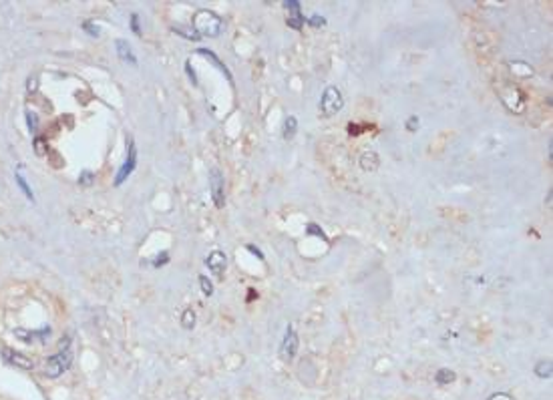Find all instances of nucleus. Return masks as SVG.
<instances>
[{"instance_id": "nucleus-1", "label": "nucleus", "mask_w": 553, "mask_h": 400, "mask_svg": "<svg viewBox=\"0 0 553 400\" xmlns=\"http://www.w3.org/2000/svg\"><path fill=\"white\" fill-rule=\"evenodd\" d=\"M193 28L201 38H215L223 32L225 22L211 10H197L193 16Z\"/></svg>"}, {"instance_id": "nucleus-2", "label": "nucleus", "mask_w": 553, "mask_h": 400, "mask_svg": "<svg viewBox=\"0 0 553 400\" xmlns=\"http://www.w3.org/2000/svg\"><path fill=\"white\" fill-rule=\"evenodd\" d=\"M73 364V352L71 348H60V352H56L54 356H50L46 360V376L48 378H58L65 370H69Z\"/></svg>"}, {"instance_id": "nucleus-3", "label": "nucleus", "mask_w": 553, "mask_h": 400, "mask_svg": "<svg viewBox=\"0 0 553 400\" xmlns=\"http://www.w3.org/2000/svg\"><path fill=\"white\" fill-rule=\"evenodd\" d=\"M342 105H344L342 93L336 87H326L322 93V99H320V113L324 117H334L342 109Z\"/></svg>"}, {"instance_id": "nucleus-4", "label": "nucleus", "mask_w": 553, "mask_h": 400, "mask_svg": "<svg viewBox=\"0 0 553 400\" xmlns=\"http://www.w3.org/2000/svg\"><path fill=\"white\" fill-rule=\"evenodd\" d=\"M209 191H211V197L217 209H221L225 205V179H223V173L213 167L209 171Z\"/></svg>"}, {"instance_id": "nucleus-5", "label": "nucleus", "mask_w": 553, "mask_h": 400, "mask_svg": "<svg viewBox=\"0 0 553 400\" xmlns=\"http://www.w3.org/2000/svg\"><path fill=\"white\" fill-rule=\"evenodd\" d=\"M135 165H137V149H135V141L131 137H127V157L121 165V169L117 171L115 175V185H121L133 171H135Z\"/></svg>"}, {"instance_id": "nucleus-6", "label": "nucleus", "mask_w": 553, "mask_h": 400, "mask_svg": "<svg viewBox=\"0 0 553 400\" xmlns=\"http://www.w3.org/2000/svg\"><path fill=\"white\" fill-rule=\"evenodd\" d=\"M298 346H300V340H298V334L292 326L286 328V334H284V340H282V346H280V358L284 362L292 360L298 352Z\"/></svg>"}, {"instance_id": "nucleus-7", "label": "nucleus", "mask_w": 553, "mask_h": 400, "mask_svg": "<svg viewBox=\"0 0 553 400\" xmlns=\"http://www.w3.org/2000/svg\"><path fill=\"white\" fill-rule=\"evenodd\" d=\"M284 10L288 14V26L294 30H302V26L306 24V16L302 14V6L298 0H286L284 2Z\"/></svg>"}, {"instance_id": "nucleus-8", "label": "nucleus", "mask_w": 553, "mask_h": 400, "mask_svg": "<svg viewBox=\"0 0 553 400\" xmlns=\"http://www.w3.org/2000/svg\"><path fill=\"white\" fill-rule=\"evenodd\" d=\"M205 265L209 268V272H211L217 280H221V278H223V274H225V268H227V257H225V253H223V251L215 249V251H211V253L207 255Z\"/></svg>"}, {"instance_id": "nucleus-9", "label": "nucleus", "mask_w": 553, "mask_h": 400, "mask_svg": "<svg viewBox=\"0 0 553 400\" xmlns=\"http://www.w3.org/2000/svg\"><path fill=\"white\" fill-rule=\"evenodd\" d=\"M14 336L16 338H20L22 342H26V344H32V342H44L48 336H50V328L48 326H44V328H40V330H24V328H16L14 330Z\"/></svg>"}, {"instance_id": "nucleus-10", "label": "nucleus", "mask_w": 553, "mask_h": 400, "mask_svg": "<svg viewBox=\"0 0 553 400\" xmlns=\"http://www.w3.org/2000/svg\"><path fill=\"white\" fill-rule=\"evenodd\" d=\"M2 356L6 358L8 364L18 366V368H22V370H32V368H34L32 358H28V356H24V354L12 350V348H4V350H2Z\"/></svg>"}, {"instance_id": "nucleus-11", "label": "nucleus", "mask_w": 553, "mask_h": 400, "mask_svg": "<svg viewBox=\"0 0 553 400\" xmlns=\"http://www.w3.org/2000/svg\"><path fill=\"white\" fill-rule=\"evenodd\" d=\"M115 48H117V54H119V58H121L123 62L137 64V56L133 54V48H131V44H129L127 40L117 38V40H115Z\"/></svg>"}, {"instance_id": "nucleus-12", "label": "nucleus", "mask_w": 553, "mask_h": 400, "mask_svg": "<svg viewBox=\"0 0 553 400\" xmlns=\"http://www.w3.org/2000/svg\"><path fill=\"white\" fill-rule=\"evenodd\" d=\"M360 167L364 169V171H376L378 169V165H380V159H378V155L374 153V151H364L362 155H360Z\"/></svg>"}, {"instance_id": "nucleus-13", "label": "nucleus", "mask_w": 553, "mask_h": 400, "mask_svg": "<svg viewBox=\"0 0 553 400\" xmlns=\"http://www.w3.org/2000/svg\"><path fill=\"white\" fill-rule=\"evenodd\" d=\"M296 131H298V119L294 117V115H288L286 117V121H284V127H282V133H284V139H294V135H296Z\"/></svg>"}, {"instance_id": "nucleus-14", "label": "nucleus", "mask_w": 553, "mask_h": 400, "mask_svg": "<svg viewBox=\"0 0 553 400\" xmlns=\"http://www.w3.org/2000/svg\"><path fill=\"white\" fill-rule=\"evenodd\" d=\"M24 167L22 165H18L16 167V183H18V187L24 191V195H26V199L28 201H34V195H32V191H30V187H28V183H26V179H24Z\"/></svg>"}, {"instance_id": "nucleus-15", "label": "nucleus", "mask_w": 553, "mask_h": 400, "mask_svg": "<svg viewBox=\"0 0 553 400\" xmlns=\"http://www.w3.org/2000/svg\"><path fill=\"white\" fill-rule=\"evenodd\" d=\"M197 52H199V54H203V56H207V58H211V60L215 62V66H217V69H219V71H221V73L229 79V83H231V75H229V71L225 69V64H221V60L213 54V50H207V48H197Z\"/></svg>"}, {"instance_id": "nucleus-16", "label": "nucleus", "mask_w": 553, "mask_h": 400, "mask_svg": "<svg viewBox=\"0 0 553 400\" xmlns=\"http://www.w3.org/2000/svg\"><path fill=\"white\" fill-rule=\"evenodd\" d=\"M455 372L453 370H449V368H441L437 374H435V380H437V384H441V386H445V384H451V382H455Z\"/></svg>"}, {"instance_id": "nucleus-17", "label": "nucleus", "mask_w": 553, "mask_h": 400, "mask_svg": "<svg viewBox=\"0 0 553 400\" xmlns=\"http://www.w3.org/2000/svg\"><path fill=\"white\" fill-rule=\"evenodd\" d=\"M551 372H553L551 360H541V362H537L535 374H537L539 378H551Z\"/></svg>"}, {"instance_id": "nucleus-18", "label": "nucleus", "mask_w": 553, "mask_h": 400, "mask_svg": "<svg viewBox=\"0 0 553 400\" xmlns=\"http://www.w3.org/2000/svg\"><path fill=\"white\" fill-rule=\"evenodd\" d=\"M181 326H183L185 330H191L195 326V312L191 308L183 310V314H181Z\"/></svg>"}, {"instance_id": "nucleus-19", "label": "nucleus", "mask_w": 553, "mask_h": 400, "mask_svg": "<svg viewBox=\"0 0 553 400\" xmlns=\"http://www.w3.org/2000/svg\"><path fill=\"white\" fill-rule=\"evenodd\" d=\"M26 125H28L30 135H36V133H38V117H36V113L26 111Z\"/></svg>"}, {"instance_id": "nucleus-20", "label": "nucleus", "mask_w": 553, "mask_h": 400, "mask_svg": "<svg viewBox=\"0 0 553 400\" xmlns=\"http://www.w3.org/2000/svg\"><path fill=\"white\" fill-rule=\"evenodd\" d=\"M173 32H179V34H183V38H187V40H199L201 36L195 32V28L191 26V28H185V26H175L173 28Z\"/></svg>"}, {"instance_id": "nucleus-21", "label": "nucleus", "mask_w": 553, "mask_h": 400, "mask_svg": "<svg viewBox=\"0 0 553 400\" xmlns=\"http://www.w3.org/2000/svg\"><path fill=\"white\" fill-rule=\"evenodd\" d=\"M199 286H201V292H203L205 296H211V294H213V284L209 282L207 276H199Z\"/></svg>"}, {"instance_id": "nucleus-22", "label": "nucleus", "mask_w": 553, "mask_h": 400, "mask_svg": "<svg viewBox=\"0 0 553 400\" xmlns=\"http://www.w3.org/2000/svg\"><path fill=\"white\" fill-rule=\"evenodd\" d=\"M83 30H87L91 36H95V38H99V34H101V28L99 26H95L93 22H85L83 24Z\"/></svg>"}, {"instance_id": "nucleus-23", "label": "nucleus", "mask_w": 553, "mask_h": 400, "mask_svg": "<svg viewBox=\"0 0 553 400\" xmlns=\"http://www.w3.org/2000/svg\"><path fill=\"white\" fill-rule=\"evenodd\" d=\"M306 233L308 235H318V237H322V239H326V235H324V231L316 225V223H310L308 227H306Z\"/></svg>"}, {"instance_id": "nucleus-24", "label": "nucleus", "mask_w": 553, "mask_h": 400, "mask_svg": "<svg viewBox=\"0 0 553 400\" xmlns=\"http://www.w3.org/2000/svg\"><path fill=\"white\" fill-rule=\"evenodd\" d=\"M93 179H95V173H91V171H83L79 175V183H83V185H91Z\"/></svg>"}, {"instance_id": "nucleus-25", "label": "nucleus", "mask_w": 553, "mask_h": 400, "mask_svg": "<svg viewBox=\"0 0 553 400\" xmlns=\"http://www.w3.org/2000/svg\"><path fill=\"white\" fill-rule=\"evenodd\" d=\"M308 24L310 26H316V28H320V26H326V18L324 16H318V14H314L310 20H308Z\"/></svg>"}, {"instance_id": "nucleus-26", "label": "nucleus", "mask_w": 553, "mask_h": 400, "mask_svg": "<svg viewBox=\"0 0 553 400\" xmlns=\"http://www.w3.org/2000/svg\"><path fill=\"white\" fill-rule=\"evenodd\" d=\"M167 261H169V253H167V251H163V253L155 255V259H153V265H155V268H159V265H165Z\"/></svg>"}, {"instance_id": "nucleus-27", "label": "nucleus", "mask_w": 553, "mask_h": 400, "mask_svg": "<svg viewBox=\"0 0 553 400\" xmlns=\"http://www.w3.org/2000/svg\"><path fill=\"white\" fill-rule=\"evenodd\" d=\"M416 127H418V117L410 115V117H408V121H406V129L412 133V131H416Z\"/></svg>"}, {"instance_id": "nucleus-28", "label": "nucleus", "mask_w": 553, "mask_h": 400, "mask_svg": "<svg viewBox=\"0 0 553 400\" xmlns=\"http://www.w3.org/2000/svg\"><path fill=\"white\" fill-rule=\"evenodd\" d=\"M487 400H515L511 394H507V392H495V394H491Z\"/></svg>"}, {"instance_id": "nucleus-29", "label": "nucleus", "mask_w": 553, "mask_h": 400, "mask_svg": "<svg viewBox=\"0 0 553 400\" xmlns=\"http://www.w3.org/2000/svg\"><path fill=\"white\" fill-rule=\"evenodd\" d=\"M131 28H133V32H135V34H141V28H139V16H137V14H133V16H131Z\"/></svg>"}, {"instance_id": "nucleus-30", "label": "nucleus", "mask_w": 553, "mask_h": 400, "mask_svg": "<svg viewBox=\"0 0 553 400\" xmlns=\"http://www.w3.org/2000/svg\"><path fill=\"white\" fill-rule=\"evenodd\" d=\"M34 147H36V153H38V155H44V141H42V139L36 137V139H34Z\"/></svg>"}, {"instance_id": "nucleus-31", "label": "nucleus", "mask_w": 553, "mask_h": 400, "mask_svg": "<svg viewBox=\"0 0 553 400\" xmlns=\"http://www.w3.org/2000/svg\"><path fill=\"white\" fill-rule=\"evenodd\" d=\"M185 69H187V75H189V79H191V83H193V85H197V77H195V73L191 71V62H189V60L185 62Z\"/></svg>"}, {"instance_id": "nucleus-32", "label": "nucleus", "mask_w": 553, "mask_h": 400, "mask_svg": "<svg viewBox=\"0 0 553 400\" xmlns=\"http://www.w3.org/2000/svg\"><path fill=\"white\" fill-rule=\"evenodd\" d=\"M245 247H248V251H252V253H254V255H258V257H260V259H264V255H262V251H260V249H256V247H254V245H252V243H248V245H245Z\"/></svg>"}]
</instances>
